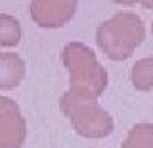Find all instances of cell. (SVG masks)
<instances>
[{
	"instance_id": "obj_11",
	"label": "cell",
	"mask_w": 153,
	"mask_h": 148,
	"mask_svg": "<svg viewBox=\"0 0 153 148\" xmlns=\"http://www.w3.org/2000/svg\"><path fill=\"white\" fill-rule=\"evenodd\" d=\"M140 4L143 8H147V10H153V0H142Z\"/></svg>"
},
{
	"instance_id": "obj_12",
	"label": "cell",
	"mask_w": 153,
	"mask_h": 148,
	"mask_svg": "<svg viewBox=\"0 0 153 148\" xmlns=\"http://www.w3.org/2000/svg\"><path fill=\"white\" fill-rule=\"evenodd\" d=\"M151 35H153V23H151Z\"/></svg>"
},
{
	"instance_id": "obj_1",
	"label": "cell",
	"mask_w": 153,
	"mask_h": 148,
	"mask_svg": "<svg viewBox=\"0 0 153 148\" xmlns=\"http://www.w3.org/2000/svg\"><path fill=\"white\" fill-rule=\"evenodd\" d=\"M61 62L69 71L71 92L86 98L98 100L107 89L109 75L107 69L100 64L98 56L84 42H67L61 50Z\"/></svg>"
},
{
	"instance_id": "obj_9",
	"label": "cell",
	"mask_w": 153,
	"mask_h": 148,
	"mask_svg": "<svg viewBox=\"0 0 153 148\" xmlns=\"http://www.w3.org/2000/svg\"><path fill=\"white\" fill-rule=\"evenodd\" d=\"M121 148H153V123H136Z\"/></svg>"
},
{
	"instance_id": "obj_7",
	"label": "cell",
	"mask_w": 153,
	"mask_h": 148,
	"mask_svg": "<svg viewBox=\"0 0 153 148\" xmlns=\"http://www.w3.org/2000/svg\"><path fill=\"white\" fill-rule=\"evenodd\" d=\"M130 81L136 90H151L153 89V58H142L132 65Z\"/></svg>"
},
{
	"instance_id": "obj_4",
	"label": "cell",
	"mask_w": 153,
	"mask_h": 148,
	"mask_svg": "<svg viewBox=\"0 0 153 148\" xmlns=\"http://www.w3.org/2000/svg\"><path fill=\"white\" fill-rule=\"evenodd\" d=\"M79 0H31L29 16L42 29H57L75 17Z\"/></svg>"
},
{
	"instance_id": "obj_6",
	"label": "cell",
	"mask_w": 153,
	"mask_h": 148,
	"mask_svg": "<svg viewBox=\"0 0 153 148\" xmlns=\"http://www.w3.org/2000/svg\"><path fill=\"white\" fill-rule=\"evenodd\" d=\"M25 77V62L13 52H0V90H13Z\"/></svg>"
},
{
	"instance_id": "obj_2",
	"label": "cell",
	"mask_w": 153,
	"mask_h": 148,
	"mask_svg": "<svg viewBox=\"0 0 153 148\" xmlns=\"http://www.w3.org/2000/svg\"><path fill=\"white\" fill-rule=\"evenodd\" d=\"M146 39L143 21L134 12H117L111 20L96 29V42L100 50L113 62H124Z\"/></svg>"
},
{
	"instance_id": "obj_10",
	"label": "cell",
	"mask_w": 153,
	"mask_h": 148,
	"mask_svg": "<svg viewBox=\"0 0 153 148\" xmlns=\"http://www.w3.org/2000/svg\"><path fill=\"white\" fill-rule=\"evenodd\" d=\"M115 4H123V6H134V4H140L142 0H111Z\"/></svg>"
},
{
	"instance_id": "obj_5",
	"label": "cell",
	"mask_w": 153,
	"mask_h": 148,
	"mask_svg": "<svg viewBox=\"0 0 153 148\" xmlns=\"http://www.w3.org/2000/svg\"><path fill=\"white\" fill-rule=\"evenodd\" d=\"M27 138V121L16 100L0 96V148H21Z\"/></svg>"
},
{
	"instance_id": "obj_3",
	"label": "cell",
	"mask_w": 153,
	"mask_h": 148,
	"mask_svg": "<svg viewBox=\"0 0 153 148\" xmlns=\"http://www.w3.org/2000/svg\"><path fill=\"white\" fill-rule=\"evenodd\" d=\"M59 108L61 113L71 121L75 133L84 138H103L115 129L113 117L94 98L65 90L59 98Z\"/></svg>"
},
{
	"instance_id": "obj_8",
	"label": "cell",
	"mask_w": 153,
	"mask_h": 148,
	"mask_svg": "<svg viewBox=\"0 0 153 148\" xmlns=\"http://www.w3.org/2000/svg\"><path fill=\"white\" fill-rule=\"evenodd\" d=\"M21 23L10 14H0V46L12 48L17 46L21 41Z\"/></svg>"
}]
</instances>
